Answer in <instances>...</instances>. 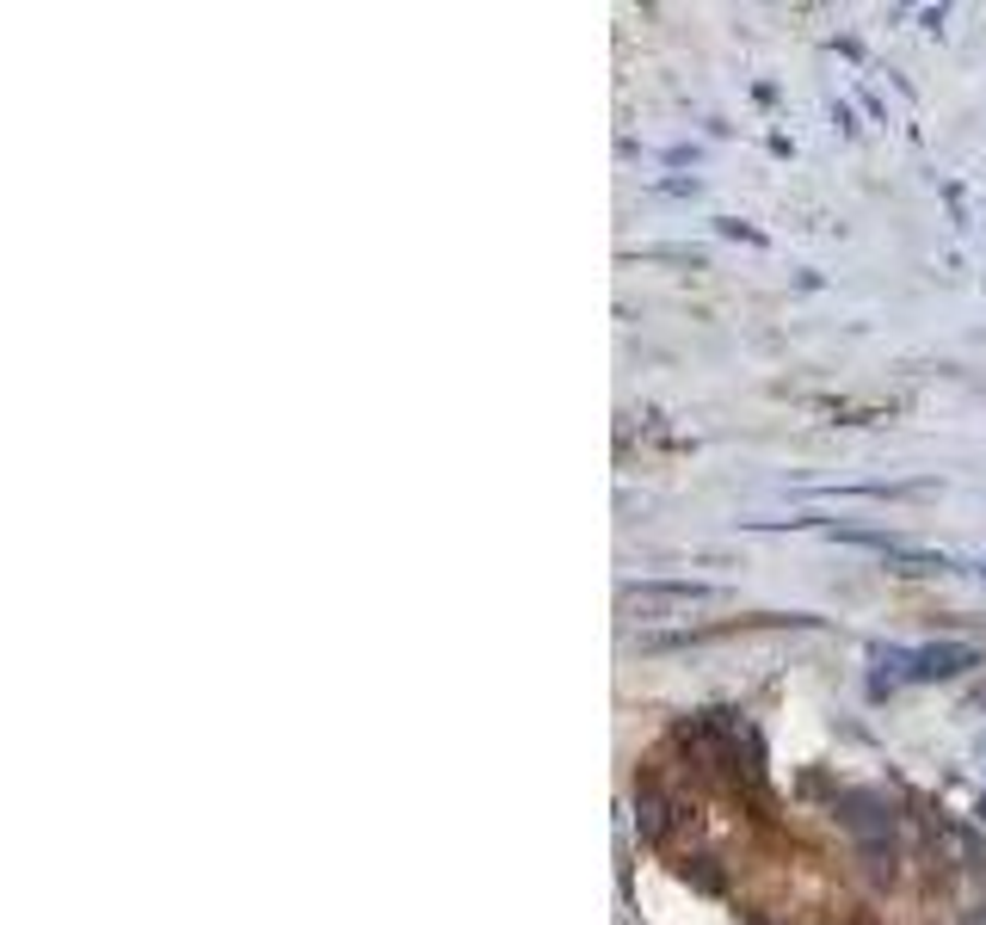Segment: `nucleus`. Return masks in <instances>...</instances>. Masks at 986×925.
<instances>
[]
</instances>
